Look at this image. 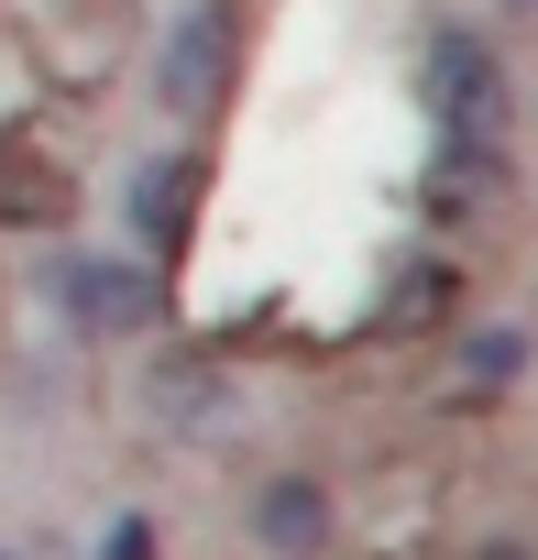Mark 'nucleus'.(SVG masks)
<instances>
[{
	"label": "nucleus",
	"mask_w": 538,
	"mask_h": 560,
	"mask_svg": "<svg viewBox=\"0 0 538 560\" xmlns=\"http://www.w3.org/2000/svg\"><path fill=\"white\" fill-rule=\"evenodd\" d=\"M461 264H440V253H418V264H396V287H385V308H374V330L385 341H418V330H461Z\"/></svg>",
	"instance_id": "nucleus-6"
},
{
	"label": "nucleus",
	"mask_w": 538,
	"mask_h": 560,
	"mask_svg": "<svg viewBox=\"0 0 538 560\" xmlns=\"http://www.w3.org/2000/svg\"><path fill=\"white\" fill-rule=\"evenodd\" d=\"M472 560H538V549H527V538H483Z\"/></svg>",
	"instance_id": "nucleus-10"
},
{
	"label": "nucleus",
	"mask_w": 538,
	"mask_h": 560,
	"mask_svg": "<svg viewBox=\"0 0 538 560\" xmlns=\"http://www.w3.org/2000/svg\"><path fill=\"white\" fill-rule=\"evenodd\" d=\"M505 198H516V165H505V143H440L429 220H494Z\"/></svg>",
	"instance_id": "nucleus-7"
},
{
	"label": "nucleus",
	"mask_w": 538,
	"mask_h": 560,
	"mask_svg": "<svg viewBox=\"0 0 538 560\" xmlns=\"http://www.w3.org/2000/svg\"><path fill=\"white\" fill-rule=\"evenodd\" d=\"M100 560H165V527H154L143 505H121V516L100 527Z\"/></svg>",
	"instance_id": "nucleus-9"
},
{
	"label": "nucleus",
	"mask_w": 538,
	"mask_h": 560,
	"mask_svg": "<svg viewBox=\"0 0 538 560\" xmlns=\"http://www.w3.org/2000/svg\"><path fill=\"white\" fill-rule=\"evenodd\" d=\"M505 12H538V0H505Z\"/></svg>",
	"instance_id": "nucleus-11"
},
{
	"label": "nucleus",
	"mask_w": 538,
	"mask_h": 560,
	"mask_svg": "<svg viewBox=\"0 0 538 560\" xmlns=\"http://www.w3.org/2000/svg\"><path fill=\"white\" fill-rule=\"evenodd\" d=\"M198 198H209V154H198V143H165V154H143V165H132V242L154 253V275L187 253Z\"/></svg>",
	"instance_id": "nucleus-4"
},
{
	"label": "nucleus",
	"mask_w": 538,
	"mask_h": 560,
	"mask_svg": "<svg viewBox=\"0 0 538 560\" xmlns=\"http://www.w3.org/2000/svg\"><path fill=\"white\" fill-rule=\"evenodd\" d=\"M451 374H461V396H505V385L527 374V330H505V319H461V330H451Z\"/></svg>",
	"instance_id": "nucleus-8"
},
{
	"label": "nucleus",
	"mask_w": 538,
	"mask_h": 560,
	"mask_svg": "<svg viewBox=\"0 0 538 560\" xmlns=\"http://www.w3.org/2000/svg\"><path fill=\"white\" fill-rule=\"evenodd\" d=\"M45 298H56V319H67L78 341H143V330L165 319V275H154L143 253H67Z\"/></svg>",
	"instance_id": "nucleus-2"
},
{
	"label": "nucleus",
	"mask_w": 538,
	"mask_h": 560,
	"mask_svg": "<svg viewBox=\"0 0 538 560\" xmlns=\"http://www.w3.org/2000/svg\"><path fill=\"white\" fill-rule=\"evenodd\" d=\"M220 89H231V23H220V12H187V23L165 34L154 100H165L176 121H209V110H220Z\"/></svg>",
	"instance_id": "nucleus-5"
},
{
	"label": "nucleus",
	"mask_w": 538,
	"mask_h": 560,
	"mask_svg": "<svg viewBox=\"0 0 538 560\" xmlns=\"http://www.w3.org/2000/svg\"><path fill=\"white\" fill-rule=\"evenodd\" d=\"M242 527H253L264 560H330V538H341V494H330V472H264L253 505H242Z\"/></svg>",
	"instance_id": "nucleus-3"
},
{
	"label": "nucleus",
	"mask_w": 538,
	"mask_h": 560,
	"mask_svg": "<svg viewBox=\"0 0 538 560\" xmlns=\"http://www.w3.org/2000/svg\"><path fill=\"white\" fill-rule=\"evenodd\" d=\"M0 560H23V549H0Z\"/></svg>",
	"instance_id": "nucleus-12"
},
{
	"label": "nucleus",
	"mask_w": 538,
	"mask_h": 560,
	"mask_svg": "<svg viewBox=\"0 0 538 560\" xmlns=\"http://www.w3.org/2000/svg\"><path fill=\"white\" fill-rule=\"evenodd\" d=\"M418 89H429V121H440V143H505V121H516L505 56H494L472 23H440V34H429V56H418Z\"/></svg>",
	"instance_id": "nucleus-1"
}]
</instances>
